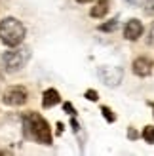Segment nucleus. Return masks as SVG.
<instances>
[{
    "label": "nucleus",
    "mask_w": 154,
    "mask_h": 156,
    "mask_svg": "<svg viewBox=\"0 0 154 156\" xmlns=\"http://www.w3.org/2000/svg\"><path fill=\"white\" fill-rule=\"evenodd\" d=\"M23 133L29 139H33L36 143H42V145H51L53 141L48 122L36 112H27L23 116Z\"/></svg>",
    "instance_id": "f257e3e1"
},
{
    "label": "nucleus",
    "mask_w": 154,
    "mask_h": 156,
    "mask_svg": "<svg viewBox=\"0 0 154 156\" xmlns=\"http://www.w3.org/2000/svg\"><path fill=\"white\" fill-rule=\"evenodd\" d=\"M25 25L15 19V17H6L0 23V40H2L6 46H19L25 38Z\"/></svg>",
    "instance_id": "f03ea898"
},
{
    "label": "nucleus",
    "mask_w": 154,
    "mask_h": 156,
    "mask_svg": "<svg viewBox=\"0 0 154 156\" xmlns=\"http://www.w3.org/2000/svg\"><path fill=\"white\" fill-rule=\"evenodd\" d=\"M29 57H30V50L29 48H15L13 50H8L2 53V63H4V69L8 73H17L19 69H23L27 63H29Z\"/></svg>",
    "instance_id": "7ed1b4c3"
},
{
    "label": "nucleus",
    "mask_w": 154,
    "mask_h": 156,
    "mask_svg": "<svg viewBox=\"0 0 154 156\" xmlns=\"http://www.w3.org/2000/svg\"><path fill=\"white\" fill-rule=\"evenodd\" d=\"M97 74L107 86H110V88H116L122 82V78H124V71H122L120 67H101L97 71Z\"/></svg>",
    "instance_id": "20e7f679"
},
{
    "label": "nucleus",
    "mask_w": 154,
    "mask_h": 156,
    "mask_svg": "<svg viewBox=\"0 0 154 156\" xmlns=\"http://www.w3.org/2000/svg\"><path fill=\"white\" fill-rule=\"evenodd\" d=\"M2 101L6 105H12V107H19L27 101V90L21 88V86H13V88H8L4 91V97Z\"/></svg>",
    "instance_id": "39448f33"
},
{
    "label": "nucleus",
    "mask_w": 154,
    "mask_h": 156,
    "mask_svg": "<svg viewBox=\"0 0 154 156\" xmlns=\"http://www.w3.org/2000/svg\"><path fill=\"white\" fill-rule=\"evenodd\" d=\"M143 34V23L139 19H129L126 23V29H124V36L128 40H137Z\"/></svg>",
    "instance_id": "423d86ee"
},
{
    "label": "nucleus",
    "mask_w": 154,
    "mask_h": 156,
    "mask_svg": "<svg viewBox=\"0 0 154 156\" xmlns=\"http://www.w3.org/2000/svg\"><path fill=\"white\" fill-rule=\"evenodd\" d=\"M152 67L154 65H152V61L149 57H137L133 61V73L137 76H149L152 73Z\"/></svg>",
    "instance_id": "0eeeda50"
},
{
    "label": "nucleus",
    "mask_w": 154,
    "mask_h": 156,
    "mask_svg": "<svg viewBox=\"0 0 154 156\" xmlns=\"http://www.w3.org/2000/svg\"><path fill=\"white\" fill-rule=\"evenodd\" d=\"M61 101V97H59V91L57 90H46L44 91V99H42V105L46 107V108H50V107H55L57 103Z\"/></svg>",
    "instance_id": "6e6552de"
},
{
    "label": "nucleus",
    "mask_w": 154,
    "mask_h": 156,
    "mask_svg": "<svg viewBox=\"0 0 154 156\" xmlns=\"http://www.w3.org/2000/svg\"><path fill=\"white\" fill-rule=\"evenodd\" d=\"M107 12H109V0H99V2L91 8V17H97V19H101L107 15Z\"/></svg>",
    "instance_id": "1a4fd4ad"
},
{
    "label": "nucleus",
    "mask_w": 154,
    "mask_h": 156,
    "mask_svg": "<svg viewBox=\"0 0 154 156\" xmlns=\"http://www.w3.org/2000/svg\"><path fill=\"white\" fill-rule=\"evenodd\" d=\"M118 27V17L110 19L109 23H103V25H99V30H103V33H110V30H114Z\"/></svg>",
    "instance_id": "9d476101"
},
{
    "label": "nucleus",
    "mask_w": 154,
    "mask_h": 156,
    "mask_svg": "<svg viewBox=\"0 0 154 156\" xmlns=\"http://www.w3.org/2000/svg\"><path fill=\"white\" fill-rule=\"evenodd\" d=\"M143 139H145L149 145L154 143V126H147V128L143 129Z\"/></svg>",
    "instance_id": "9b49d317"
},
{
    "label": "nucleus",
    "mask_w": 154,
    "mask_h": 156,
    "mask_svg": "<svg viewBox=\"0 0 154 156\" xmlns=\"http://www.w3.org/2000/svg\"><path fill=\"white\" fill-rule=\"evenodd\" d=\"M101 112H103V116L107 118V122H114V120H116V114H114L109 107H101Z\"/></svg>",
    "instance_id": "f8f14e48"
},
{
    "label": "nucleus",
    "mask_w": 154,
    "mask_h": 156,
    "mask_svg": "<svg viewBox=\"0 0 154 156\" xmlns=\"http://www.w3.org/2000/svg\"><path fill=\"white\" fill-rule=\"evenodd\" d=\"M145 12L154 13V0H145Z\"/></svg>",
    "instance_id": "ddd939ff"
},
{
    "label": "nucleus",
    "mask_w": 154,
    "mask_h": 156,
    "mask_svg": "<svg viewBox=\"0 0 154 156\" xmlns=\"http://www.w3.org/2000/svg\"><path fill=\"white\" fill-rule=\"evenodd\" d=\"M86 97H88L89 101H97V99H99V95H97L95 90H88V91H86Z\"/></svg>",
    "instance_id": "4468645a"
},
{
    "label": "nucleus",
    "mask_w": 154,
    "mask_h": 156,
    "mask_svg": "<svg viewBox=\"0 0 154 156\" xmlns=\"http://www.w3.org/2000/svg\"><path fill=\"white\" fill-rule=\"evenodd\" d=\"M63 108H65V112H68V114H72V116L76 114V111H74V107H72L71 103H65V105H63Z\"/></svg>",
    "instance_id": "2eb2a0df"
},
{
    "label": "nucleus",
    "mask_w": 154,
    "mask_h": 156,
    "mask_svg": "<svg viewBox=\"0 0 154 156\" xmlns=\"http://www.w3.org/2000/svg\"><path fill=\"white\" fill-rule=\"evenodd\" d=\"M149 44L154 46V23L150 25V33H149Z\"/></svg>",
    "instance_id": "dca6fc26"
},
{
    "label": "nucleus",
    "mask_w": 154,
    "mask_h": 156,
    "mask_svg": "<svg viewBox=\"0 0 154 156\" xmlns=\"http://www.w3.org/2000/svg\"><path fill=\"white\" fill-rule=\"evenodd\" d=\"M128 137H129V139H137V137H139V133H137L133 128H129V129H128Z\"/></svg>",
    "instance_id": "f3484780"
},
{
    "label": "nucleus",
    "mask_w": 154,
    "mask_h": 156,
    "mask_svg": "<svg viewBox=\"0 0 154 156\" xmlns=\"http://www.w3.org/2000/svg\"><path fill=\"white\" fill-rule=\"evenodd\" d=\"M128 4H131V6H141L143 0H128Z\"/></svg>",
    "instance_id": "a211bd4d"
},
{
    "label": "nucleus",
    "mask_w": 154,
    "mask_h": 156,
    "mask_svg": "<svg viewBox=\"0 0 154 156\" xmlns=\"http://www.w3.org/2000/svg\"><path fill=\"white\" fill-rule=\"evenodd\" d=\"M71 126H72V129H74V131H78V129H80V128H78V122H76L74 118L71 120Z\"/></svg>",
    "instance_id": "6ab92c4d"
},
{
    "label": "nucleus",
    "mask_w": 154,
    "mask_h": 156,
    "mask_svg": "<svg viewBox=\"0 0 154 156\" xmlns=\"http://www.w3.org/2000/svg\"><path fill=\"white\" fill-rule=\"evenodd\" d=\"M76 2H80V4H88V2H91V0H76Z\"/></svg>",
    "instance_id": "aec40b11"
},
{
    "label": "nucleus",
    "mask_w": 154,
    "mask_h": 156,
    "mask_svg": "<svg viewBox=\"0 0 154 156\" xmlns=\"http://www.w3.org/2000/svg\"><path fill=\"white\" fill-rule=\"evenodd\" d=\"M149 105H150V107H152V108H154V103H149Z\"/></svg>",
    "instance_id": "412c9836"
}]
</instances>
